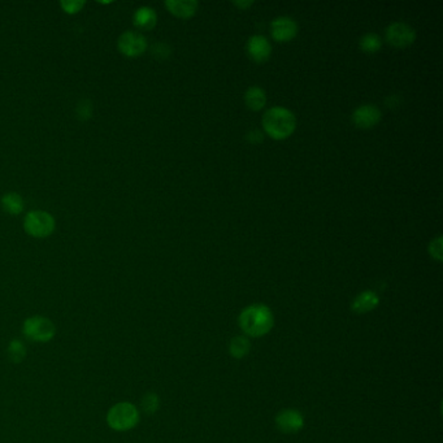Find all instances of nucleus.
Segmentation results:
<instances>
[{
	"label": "nucleus",
	"instance_id": "f257e3e1",
	"mask_svg": "<svg viewBox=\"0 0 443 443\" xmlns=\"http://www.w3.org/2000/svg\"><path fill=\"white\" fill-rule=\"evenodd\" d=\"M238 323L246 336L260 338L272 330L275 316L268 306L251 304L240 312Z\"/></svg>",
	"mask_w": 443,
	"mask_h": 443
},
{
	"label": "nucleus",
	"instance_id": "f03ea898",
	"mask_svg": "<svg viewBox=\"0 0 443 443\" xmlns=\"http://www.w3.org/2000/svg\"><path fill=\"white\" fill-rule=\"evenodd\" d=\"M263 128L269 137L281 141L294 133L297 128V119L288 108H269L264 113Z\"/></svg>",
	"mask_w": 443,
	"mask_h": 443
},
{
	"label": "nucleus",
	"instance_id": "7ed1b4c3",
	"mask_svg": "<svg viewBox=\"0 0 443 443\" xmlns=\"http://www.w3.org/2000/svg\"><path fill=\"white\" fill-rule=\"evenodd\" d=\"M139 422V411L129 402H121L108 411L107 424L116 431H128Z\"/></svg>",
	"mask_w": 443,
	"mask_h": 443
},
{
	"label": "nucleus",
	"instance_id": "20e7f679",
	"mask_svg": "<svg viewBox=\"0 0 443 443\" xmlns=\"http://www.w3.org/2000/svg\"><path fill=\"white\" fill-rule=\"evenodd\" d=\"M55 227L54 216L46 211H32L25 217V231L33 238H46L54 233Z\"/></svg>",
	"mask_w": 443,
	"mask_h": 443
},
{
	"label": "nucleus",
	"instance_id": "39448f33",
	"mask_svg": "<svg viewBox=\"0 0 443 443\" xmlns=\"http://www.w3.org/2000/svg\"><path fill=\"white\" fill-rule=\"evenodd\" d=\"M23 333L27 339L33 342L45 343V342H49L55 337L56 328L47 317L32 316L25 320Z\"/></svg>",
	"mask_w": 443,
	"mask_h": 443
},
{
	"label": "nucleus",
	"instance_id": "423d86ee",
	"mask_svg": "<svg viewBox=\"0 0 443 443\" xmlns=\"http://www.w3.org/2000/svg\"><path fill=\"white\" fill-rule=\"evenodd\" d=\"M386 39L396 47H407L416 41V32L411 25L396 21L387 26Z\"/></svg>",
	"mask_w": 443,
	"mask_h": 443
},
{
	"label": "nucleus",
	"instance_id": "0eeeda50",
	"mask_svg": "<svg viewBox=\"0 0 443 443\" xmlns=\"http://www.w3.org/2000/svg\"><path fill=\"white\" fill-rule=\"evenodd\" d=\"M117 47L121 54L128 58L141 56L147 48V39L141 33L137 32H125L119 38Z\"/></svg>",
	"mask_w": 443,
	"mask_h": 443
},
{
	"label": "nucleus",
	"instance_id": "6e6552de",
	"mask_svg": "<svg viewBox=\"0 0 443 443\" xmlns=\"http://www.w3.org/2000/svg\"><path fill=\"white\" fill-rule=\"evenodd\" d=\"M275 427L285 434H295L303 429L304 418L298 409H282L275 416Z\"/></svg>",
	"mask_w": 443,
	"mask_h": 443
},
{
	"label": "nucleus",
	"instance_id": "1a4fd4ad",
	"mask_svg": "<svg viewBox=\"0 0 443 443\" xmlns=\"http://www.w3.org/2000/svg\"><path fill=\"white\" fill-rule=\"evenodd\" d=\"M381 111L380 108L372 104H364L356 108L352 113V121L356 126L363 129H370L376 126L381 121Z\"/></svg>",
	"mask_w": 443,
	"mask_h": 443
},
{
	"label": "nucleus",
	"instance_id": "9d476101",
	"mask_svg": "<svg viewBox=\"0 0 443 443\" xmlns=\"http://www.w3.org/2000/svg\"><path fill=\"white\" fill-rule=\"evenodd\" d=\"M271 29L273 38L280 42L290 41L298 33V25L294 19L288 16H280L275 19L271 25Z\"/></svg>",
	"mask_w": 443,
	"mask_h": 443
},
{
	"label": "nucleus",
	"instance_id": "9b49d317",
	"mask_svg": "<svg viewBox=\"0 0 443 443\" xmlns=\"http://www.w3.org/2000/svg\"><path fill=\"white\" fill-rule=\"evenodd\" d=\"M247 52L252 60L263 63L268 60L272 54V46L264 36H252L247 42Z\"/></svg>",
	"mask_w": 443,
	"mask_h": 443
},
{
	"label": "nucleus",
	"instance_id": "f8f14e48",
	"mask_svg": "<svg viewBox=\"0 0 443 443\" xmlns=\"http://www.w3.org/2000/svg\"><path fill=\"white\" fill-rule=\"evenodd\" d=\"M378 304H380V297L372 290H365V291L360 293L359 295H356L355 299L352 300L351 310L355 313L363 315V313H368V312L376 310Z\"/></svg>",
	"mask_w": 443,
	"mask_h": 443
},
{
	"label": "nucleus",
	"instance_id": "ddd939ff",
	"mask_svg": "<svg viewBox=\"0 0 443 443\" xmlns=\"http://www.w3.org/2000/svg\"><path fill=\"white\" fill-rule=\"evenodd\" d=\"M166 7L168 8L169 12L173 13L174 16L188 19L196 12L198 1L196 0H167Z\"/></svg>",
	"mask_w": 443,
	"mask_h": 443
},
{
	"label": "nucleus",
	"instance_id": "4468645a",
	"mask_svg": "<svg viewBox=\"0 0 443 443\" xmlns=\"http://www.w3.org/2000/svg\"><path fill=\"white\" fill-rule=\"evenodd\" d=\"M157 23V14L151 7H141L134 13V25L142 30H150Z\"/></svg>",
	"mask_w": 443,
	"mask_h": 443
},
{
	"label": "nucleus",
	"instance_id": "2eb2a0df",
	"mask_svg": "<svg viewBox=\"0 0 443 443\" xmlns=\"http://www.w3.org/2000/svg\"><path fill=\"white\" fill-rule=\"evenodd\" d=\"M250 350H251V343H250V339L246 336L234 337L230 341L229 352L234 359H243L245 356L249 355Z\"/></svg>",
	"mask_w": 443,
	"mask_h": 443
},
{
	"label": "nucleus",
	"instance_id": "dca6fc26",
	"mask_svg": "<svg viewBox=\"0 0 443 443\" xmlns=\"http://www.w3.org/2000/svg\"><path fill=\"white\" fill-rule=\"evenodd\" d=\"M1 207L10 215H20L24 211V201L16 192H8L1 198Z\"/></svg>",
	"mask_w": 443,
	"mask_h": 443
},
{
	"label": "nucleus",
	"instance_id": "f3484780",
	"mask_svg": "<svg viewBox=\"0 0 443 443\" xmlns=\"http://www.w3.org/2000/svg\"><path fill=\"white\" fill-rule=\"evenodd\" d=\"M245 102H246L247 107L251 108L253 111H259L266 103L265 91L259 86H252L245 94Z\"/></svg>",
	"mask_w": 443,
	"mask_h": 443
},
{
	"label": "nucleus",
	"instance_id": "a211bd4d",
	"mask_svg": "<svg viewBox=\"0 0 443 443\" xmlns=\"http://www.w3.org/2000/svg\"><path fill=\"white\" fill-rule=\"evenodd\" d=\"M383 46L380 36L374 33H367L360 39V47L365 52H377Z\"/></svg>",
	"mask_w": 443,
	"mask_h": 443
},
{
	"label": "nucleus",
	"instance_id": "6ab92c4d",
	"mask_svg": "<svg viewBox=\"0 0 443 443\" xmlns=\"http://www.w3.org/2000/svg\"><path fill=\"white\" fill-rule=\"evenodd\" d=\"M8 356L13 363H21L26 356V348L20 339H13L8 346Z\"/></svg>",
	"mask_w": 443,
	"mask_h": 443
},
{
	"label": "nucleus",
	"instance_id": "aec40b11",
	"mask_svg": "<svg viewBox=\"0 0 443 443\" xmlns=\"http://www.w3.org/2000/svg\"><path fill=\"white\" fill-rule=\"evenodd\" d=\"M159 405H160L159 396L154 394V393L146 394L144 400H142V408H144V412L146 413H150V415L151 413H155L157 408H159Z\"/></svg>",
	"mask_w": 443,
	"mask_h": 443
},
{
	"label": "nucleus",
	"instance_id": "412c9836",
	"mask_svg": "<svg viewBox=\"0 0 443 443\" xmlns=\"http://www.w3.org/2000/svg\"><path fill=\"white\" fill-rule=\"evenodd\" d=\"M429 252H431V258H433V259H435L437 262H442V236H438L437 238H434V240H431V245H429Z\"/></svg>",
	"mask_w": 443,
	"mask_h": 443
},
{
	"label": "nucleus",
	"instance_id": "4be33fe9",
	"mask_svg": "<svg viewBox=\"0 0 443 443\" xmlns=\"http://www.w3.org/2000/svg\"><path fill=\"white\" fill-rule=\"evenodd\" d=\"M84 1H80V0H64L60 1V7L63 8L64 12L69 13V14H74V13L80 12L84 7Z\"/></svg>",
	"mask_w": 443,
	"mask_h": 443
},
{
	"label": "nucleus",
	"instance_id": "5701e85b",
	"mask_svg": "<svg viewBox=\"0 0 443 443\" xmlns=\"http://www.w3.org/2000/svg\"><path fill=\"white\" fill-rule=\"evenodd\" d=\"M91 112H93V106H91V103L89 100H82L77 107V115H78V117L81 120L90 119Z\"/></svg>",
	"mask_w": 443,
	"mask_h": 443
},
{
	"label": "nucleus",
	"instance_id": "b1692460",
	"mask_svg": "<svg viewBox=\"0 0 443 443\" xmlns=\"http://www.w3.org/2000/svg\"><path fill=\"white\" fill-rule=\"evenodd\" d=\"M152 54L157 59H166L170 55V47L167 43H156L152 48Z\"/></svg>",
	"mask_w": 443,
	"mask_h": 443
},
{
	"label": "nucleus",
	"instance_id": "393cba45",
	"mask_svg": "<svg viewBox=\"0 0 443 443\" xmlns=\"http://www.w3.org/2000/svg\"><path fill=\"white\" fill-rule=\"evenodd\" d=\"M247 139L251 144H260L263 141V134L259 132V130H251V132L249 133V135H247Z\"/></svg>",
	"mask_w": 443,
	"mask_h": 443
},
{
	"label": "nucleus",
	"instance_id": "a878e982",
	"mask_svg": "<svg viewBox=\"0 0 443 443\" xmlns=\"http://www.w3.org/2000/svg\"><path fill=\"white\" fill-rule=\"evenodd\" d=\"M236 7H238V8H249V7H251L252 4H253V1L252 0H237V1H234L233 3Z\"/></svg>",
	"mask_w": 443,
	"mask_h": 443
}]
</instances>
